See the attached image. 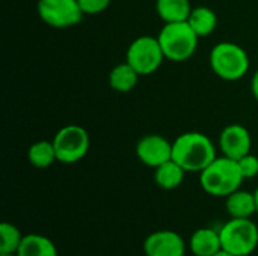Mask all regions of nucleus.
Segmentation results:
<instances>
[{
	"label": "nucleus",
	"instance_id": "nucleus-1",
	"mask_svg": "<svg viewBox=\"0 0 258 256\" xmlns=\"http://www.w3.org/2000/svg\"><path fill=\"white\" fill-rule=\"evenodd\" d=\"M216 146L209 136L200 131H187L172 142V160L186 172H203L215 158Z\"/></svg>",
	"mask_w": 258,
	"mask_h": 256
},
{
	"label": "nucleus",
	"instance_id": "nucleus-2",
	"mask_svg": "<svg viewBox=\"0 0 258 256\" xmlns=\"http://www.w3.org/2000/svg\"><path fill=\"white\" fill-rule=\"evenodd\" d=\"M245 181L237 160L225 155L216 157L203 172H200L201 189L216 198H227L242 187Z\"/></svg>",
	"mask_w": 258,
	"mask_h": 256
},
{
	"label": "nucleus",
	"instance_id": "nucleus-3",
	"mask_svg": "<svg viewBox=\"0 0 258 256\" xmlns=\"http://www.w3.org/2000/svg\"><path fill=\"white\" fill-rule=\"evenodd\" d=\"M157 39L168 60L184 62L195 54L200 36L194 32L187 21H180L165 23L157 35Z\"/></svg>",
	"mask_w": 258,
	"mask_h": 256
},
{
	"label": "nucleus",
	"instance_id": "nucleus-4",
	"mask_svg": "<svg viewBox=\"0 0 258 256\" xmlns=\"http://www.w3.org/2000/svg\"><path fill=\"white\" fill-rule=\"evenodd\" d=\"M212 71L225 81H237L249 71V56L236 42L216 44L209 56Z\"/></svg>",
	"mask_w": 258,
	"mask_h": 256
},
{
	"label": "nucleus",
	"instance_id": "nucleus-5",
	"mask_svg": "<svg viewBox=\"0 0 258 256\" xmlns=\"http://www.w3.org/2000/svg\"><path fill=\"white\" fill-rule=\"evenodd\" d=\"M222 250L234 256H249L258 246V226L251 219H230L219 229Z\"/></svg>",
	"mask_w": 258,
	"mask_h": 256
},
{
	"label": "nucleus",
	"instance_id": "nucleus-6",
	"mask_svg": "<svg viewBox=\"0 0 258 256\" xmlns=\"http://www.w3.org/2000/svg\"><path fill=\"white\" fill-rule=\"evenodd\" d=\"M163 50L157 36L142 35L138 36L127 48L125 62L130 63L139 75L154 74L165 60Z\"/></svg>",
	"mask_w": 258,
	"mask_h": 256
},
{
	"label": "nucleus",
	"instance_id": "nucleus-7",
	"mask_svg": "<svg viewBox=\"0 0 258 256\" xmlns=\"http://www.w3.org/2000/svg\"><path fill=\"white\" fill-rule=\"evenodd\" d=\"M53 145L57 161L63 164H73L86 157L91 146V139L82 125L68 124L54 134Z\"/></svg>",
	"mask_w": 258,
	"mask_h": 256
},
{
	"label": "nucleus",
	"instance_id": "nucleus-8",
	"mask_svg": "<svg viewBox=\"0 0 258 256\" xmlns=\"http://www.w3.org/2000/svg\"><path fill=\"white\" fill-rule=\"evenodd\" d=\"M36 11L39 18L53 29H70L83 18L79 0H38Z\"/></svg>",
	"mask_w": 258,
	"mask_h": 256
},
{
	"label": "nucleus",
	"instance_id": "nucleus-9",
	"mask_svg": "<svg viewBox=\"0 0 258 256\" xmlns=\"http://www.w3.org/2000/svg\"><path fill=\"white\" fill-rule=\"evenodd\" d=\"M136 155L148 167H159L172 158V142L160 134L144 136L136 145Z\"/></svg>",
	"mask_w": 258,
	"mask_h": 256
},
{
	"label": "nucleus",
	"instance_id": "nucleus-10",
	"mask_svg": "<svg viewBox=\"0 0 258 256\" xmlns=\"http://www.w3.org/2000/svg\"><path fill=\"white\" fill-rule=\"evenodd\" d=\"M186 241L175 231H156L151 232L144 241V253L147 256H184Z\"/></svg>",
	"mask_w": 258,
	"mask_h": 256
},
{
	"label": "nucleus",
	"instance_id": "nucleus-11",
	"mask_svg": "<svg viewBox=\"0 0 258 256\" xmlns=\"http://www.w3.org/2000/svg\"><path fill=\"white\" fill-rule=\"evenodd\" d=\"M251 133L240 124H230L219 134V149L228 158L240 160L251 152Z\"/></svg>",
	"mask_w": 258,
	"mask_h": 256
},
{
	"label": "nucleus",
	"instance_id": "nucleus-12",
	"mask_svg": "<svg viewBox=\"0 0 258 256\" xmlns=\"http://www.w3.org/2000/svg\"><path fill=\"white\" fill-rule=\"evenodd\" d=\"M189 249L195 256H213L222 250L221 234L213 228H200L189 238Z\"/></svg>",
	"mask_w": 258,
	"mask_h": 256
},
{
	"label": "nucleus",
	"instance_id": "nucleus-13",
	"mask_svg": "<svg viewBox=\"0 0 258 256\" xmlns=\"http://www.w3.org/2000/svg\"><path fill=\"white\" fill-rule=\"evenodd\" d=\"M225 210L233 219H251L257 214L255 196L246 190H236L225 198Z\"/></svg>",
	"mask_w": 258,
	"mask_h": 256
},
{
	"label": "nucleus",
	"instance_id": "nucleus-14",
	"mask_svg": "<svg viewBox=\"0 0 258 256\" xmlns=\"http://www.w3.org/2000/svg\"><path fill=\"white\" fill-rule=\"evenodd\" d=\"M190 11V0H156V12L163 23L187 21Z\"/></svg>",
	"mask_w": 258,
	"mask_h": 256
},
{
	"label": "nucleus",
	"instance_id": "nucleus-15",
	"mask_svg": "<svg viewBox=\"0 0 258 256\" xmlns=\"http://www.w3.org/2000/svg\"><path fill=\"white\" fill-rule=\"evenodd\" d=\"M187 23L200 38H204V36L212 35L216 30L218 15L209 6H197V8H192Z\"/></svg>",
	"mask_w": 258,
	"mask_h": 256
},
{
	"label": "nucleus",
	"instance_id": "nucleus-16",
	"mask_svg": "<svg viewBox=\"0 0 258 256\" xmlns=\"http://www.w3.org/2000/svg\"><path fill=\"white\" fill-rule=\"evenodd\" d=\"M139 77L141 75L130 63L122 62V63L115 65L112 71L109 72V86L116 92L125 94L135 89Z\"/></svg>",
	"mask_w": 258,
	"mask_h": 256
},
{
	"label": "nucleus",
	"instance_id": "nucleus-17",
	"mask_svg": "<svg viewBox=\"0 0 258 256\" xmlns=\"http://www.w3.org/2000/svg\"><path fill=\"white\" fill-rule=\"evenodd\" d=\"M18 256H57V249L54 243L41 234H26L20 249Z\"/></svg>",
	"mask_w": 258,
	"mask_h": 256
},
{
	"label": "nucleus",
	"instance_id": "nucleus-18",
	"mask_svg": "<svg viewBox=\"0 0 258 256\" xmlns=\"http://www.w3.org/2000/svg\"><path fill=\"white\" fill-rule=\"evenodd\" d=\"M186 170L172 158L154 169V181L163 190H174L184 181Z\"/></svg>",
	"mask_w": 258,
	"mask_h": 256
},
{
	"label": "nucleus",
	"instance_id": "nucleus-19",
	"mask_svg": "<svg viewBox=\"0 0 258 256\" xmlns=\"http://www.w3.org/2000/svg\"><path fill=\"white\" fill-rule=\"evenodd\" d=\"M29 163L36 169H47L57 161L53 140H38L30 145L27 151Z\"/></svg>",
	"mask_w": 258,
	"mask_h": 256
},
{
	"label": "nucleus",
	"instance_id": "nucleus-20",
	"mask_svg": "<svg viewBox=\"0 0 258 256\" xmlns=\"http://www.w3.org/2000/svg\"><path fill=\"white\" fill-rule=\"evenodd\" d=\"M0 253H17L24 235L15 225L3 222L0 225Z\"/></svg>",
	"mask_w": 258,
	"mask_h": 256
},
{
	"label": "nucleus",
	"instance_id": "nucleus-21",
	"mask_svg": "<svg viewBox=\"0 0 258 256\" xmlns=\"http://www.w3.org/2000/svg\"><path fill=\"white\" fill-rule=\"evenodd\" d=\"M240 172L245 180H252L258 175V157L254 154H246L240 160H237Z\"/></svg>",
	"mask_w": 258,
	"mask_h": 256
},
{
	"label": "nucleus",
	"instance_id": "nucleus-22",
	"mask_svg": "<svg viewBox=\"0 0 258 256\" xmlns=\"http://www.w3.org/2000/svg\"><path fill=\"white\" fill-rule=\"evenodd\" d=\"M112 0H79V5L85 15H97L104 12L110 6Z\"/></svg>",
	"mask_w": 258,
	"mask_h": 256
},
{
	"label": "nucleus",
	"instance_id": "nucleus-23",
	"mask_svg": "<svg viewBox=\"0 0 258 256\" xmlns=\"http://www.w3.org/2000/svg\"><path fill=\"white\" fill-rule=\"evenodd\" d=\"M251 91H252L254 98L258 101V69L254 72V75H252V80H251Z\"/></svg>",
	"mask_w": 258,
	"mask_h": 256
},
{
	"label": "nucleus",
	"instance_id": "nucleus-24",
	"mask_svg": "<svg viewBox=\"0 0 258 256\" xmlns=\"http://www.w3.org/2000/svg\"><path fill=\"white\" fill-rule=\"evenodd\" d=\"M213 256H234V255H231V253H228V252H225V250H219L216 255H213Z\"/></svg>",
	"mask_w": 258,
	"mask_h": 256
},
{
	"label": "nucleus",
	"instance_id": "nucleus-25",
	"mask_svg": "<svg viewBox=\"0 0 258 256\" xmlns=\"http://www.w3.org/2000/svg\"><path fill=\"white\" fill-rule=\"evenodd\" d=\"M254 196H255V204H257V214H258V187L255 189V192H254Z\"/></svg>",
	"mask_w": 258,
	"mask_h": 256
},
{
	"label": "nucleus",
	"instance_id": "nucleus-26",
	"mask_svg": "<svg viewBox=\"0 0 258 256\" xmlns=\"http://www.w3.org/2000/svg\"><path fill=\"white\" fill-rule=\"evenodd\" d=\"M0 256H18L17 253H0Z\"/></svg>",
	"mask_w": 258,
	"mask_h": 256
}]
</instances>
